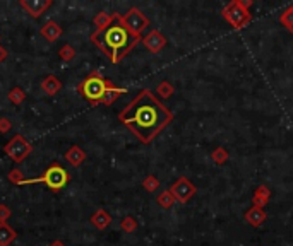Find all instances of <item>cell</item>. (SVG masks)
<instances>
[{
  "instance_id": "cell-1",
  "label": "cell",
  "mask_w": 293,
  "mask_h": 246,
  "mask_svg": "<svg viewBox=\"0 0 293 246\" xmlns=\"http://www.w3.org/2000/svg\"><path fill=\"white\" fill-rule=\"evenodd\" d=\"M173 113L158 96L149 89H142L118 113V122L125 125L142 144L151 142L173 122Z\"/></svg>"
},
{
  "instance_id": "cell-2",
  "label": "cell",
  "mask_w": 293,
  "mask_h": 246,
  "mask_svg": "<svg viewBox=\"0 0 293 246\" xmlns=\"http://www.w3.org/2000/svg\"><path fill=\"white\" fill-rule=\"evenodd\" d=\"M91 41L105 53L111 63H118L129 55V52L136 48L139 41H142V38L130 34L122 24L120 14H115V21L111 22V26L103 31H95L91 34Z\"/></svg>"
},
{
  "instance_id": "cell-3",
  "label": "cell",
  "mask_w": 293,
  "mask_h": 246,
  "mask_svg": "<svg viewBox=\"0 0 293 246\" xmlns=\"http://www.w3.org/2000/svg\"><path fill=\"white\" fill-rule=\"evenodd\" d=\"M254 0H231L221 9V15L233 29H244L250 21L252 14L249 9L252 7Z\"/></svg>"
},
{
  "instance_id": "cell-4",
  "label": "cell",
  "mask_w": 293,
  "mask_h": 246,
  "mask_svg": "<svg viewBox=\"0 0 293 246\" xmlns=\"http://www.w3.org/2000/svg\"><path fill=\"white\" fill-rule=\"evenodd\" d=\"M110 86V80L105 79L98 70H95L77 86V92L83 94L91 105H98V103H101L103 96H105V92Z\"/></svg>"
},
{
  "instance_id": "cell-5",
  "label": "cell",
  "mask_w": 293,
  "mask_h": 246,
  "mask_svg": "<svg viewBox=\"0 0 293 246\" xmlns=\"http://www.w3.org/2000/svg\"><path fill=\"white\" fill-rule=\"evenodd\" d=\"M69 182H71V175H69V173L65 171V169L62 168L60 164L53 163L52 166L46 169V171H45L41 176H38V178H31V180L26 178L24 183H22V184L45 183L46 186L50 188V190L59 191V190H62L64 186H67Z\"/></svg>"
},
{
  "instance_id": "cell-6",
  "label": "cell",
  "mask_w": 293,
  "mask_h": 246,
  "mask_svg": "<svg viewBox=\"0 0 293 246\" xmlns=\"http://www.w3.org/2000/svg\"><path fill=\"white\" fill-rule=\"evenodd\" d=\"M120 21L125 26V29L137 38H142V31L149 28V19L137 7H132V9H129L123 15H120Z\"/></svg>"
},
{
  "instance_id": "cell-7",
  "label": "cell",
  "mask_w": 293,
  "mask_h": 246,
  "mask_svg": "<svg viewBox=\"0 0 293 246\" xmlns=\"http://www.w3.org/2000/svg\"><path fill=\"white\" fill-rule=\"evenodd\" d=\"M3 152H5L14 163H22V161L33 152V145H31L22 135H14L5 145H3Z\"/></svg>"
},
{
  "instance_id": "cell-8",
  "label": "cell",
  "mask_w": 293,
  "mask_h": 246,
  "mask_svg": "<svg viewBox=\"0 0 293 246\" xmlns=\"http://www.w3.org/2000/svg\"><path fill=\"white\" fill-rule=\"evenodd\" d=\"M170 191H172V195L175 197L177 202L180 203H187L189 200L195 195V191H197V188L194 186V184L191 183V180L185 178V176H180L179 180H177L175 183L172 184V186L168 188Z\"/></svg>"
},
{
  "instance_id": "cell-9",
  "label": "cell",
  "mask_w": 293,
  "mask_h": 246,
  "mask_svg": "<svg viewBox=\"0 0 293 246\" xmlns=\"http://www.w3.org/2000/svg\"><path fill=\"white\" fill-rule=\"evenodd\" d=\"M142 45H144L151 53H160L161 50L167 46V38H165V34L161 33V31L153 29L142 38Z\"/></svg>"
},
{
  "instance_id": "cell-10",
  "label": "cell",
  "mask_w": 293,
  "mask_h": 246,
  "mask_svg": "<svg viewBox=\"0 0 293 246\" xmlns=\"http://www.w3.org/2000/svg\"><path fill=\"white\" fill-rule=\"evenodd\" d=\"M19 5L28 12L31 17H40L41 14L52 5V0H21Z\"/></svg>"
},
{
  "instance_id": "cell-11",
  "label": "cell",
  "mask_w": 293,
  "mask_h": 246,
  "mask_svg": "<svg viewBox=\"0 0 293 246\" xmlns=\"http://www.w3.org/2000/svg\"><path fill=\"white\" fill-rule=\"evenodd\" d=\"M244 219H245V222L249 226H252V228H259V226H262L266 222V219H268V214L264 212V209L250 207V209L245 212Z\"/></svg>"
},
{
  "instance_id": "cell-12",
  "label": "cell",
  "mask_w": 293,
  "mask_h": 246,
  "mask_svg": "<svg viewBox=\"0 0 293 246\" xmlns=\"http://www.w3.org/2000/svg\"><path fill=\"white\" fill-rule=\"evenodd\" d=\"M271 195H273L271 190H269L266 184H259V186L256 188V191H254V195H252V207H257V209H264V207L268 205Z\"/></svg>"
},
{
  "instance_id": "cell-13",
  "label": "cell",
  "mask_w": 293,
  "mask_h": 246,
  "mask_svg": "<svg viewBox=\"0 0 293 246\" xmlns=\"http://www.w3.org/2000/svg\"><path fill=\"white\" fill-rule=\"evenodd\" d=\"M65 161L74 168L81 166V164L86 161V151H84L83 147H79V145H72V147L65 152Z\"/></svg>"
},
{
  "instance_id": "cell-14",
  "label": "cell",
  "mask_w": 293,
  "mask_h": 246,
  "mask_svg": "<svg viewBox=\"0 0 293 246\" xmlns=\"http://www.w3.org/2000/svg\"><path fill=\"white\" fill-rule=\"evenodd\" d=\"M91 224L95 226L96 229H99V231H103V229H106L108 226L111 224V215L106 212L105 209H98L95 214L91 215Z\"/></svg>"
},
{
  "instance_id": "cell-15",
  "label": "cell",
  "mask_w": 293,
  "mask_h": 246,
  "mask_svg": "<svg viewBox=\"0 0 293 246\" xmlns=\"http://www.w3.org/2000/svg\"><path fill=\"white\" fill-rule=\"evenodd\" d=\"M41 36L53 43V41H57L62 36V28L55 21H48L41 26Z\"/></svg>"
},
{
  "instance_id": "cell-16",
  "label": "cell",
  "mask_w": 293,
  "mask_h": 246,
  "mask_svg": "<svg viewBox=\"0 0 293 246\" xmlns=\"http://www.w3.org/2000/svg\"><path fill=\"white\" fill-rule=\"evenodd\" d=\"M41 89H43L46 94L50 96H55L57 92L62 89V82L59 77L55 75H46L43 80H41Z\"/></svg>"
},
{
  "instance_id": "cell-17",
  "label": "cell",
  "mask_w": 293,
  "mask_h": 246,
  "mask_svg": "<svg viewBox=\"0 0 293 246\" xmlns=\"http://www.w3.org/2000/svg\"><path fill=\"white\" fill-rule=\"evenodd\" d=\"M15 238H17V233H15L7 222L0 224V246L12 245V241H15Z\"/></svg>"
},
{
  "instance_id": "cell-18",
  "label": "cell",
  "mask_w": 293,
  "mask_h": 246,
  "mask_svg": "<svg viewBox=\"0 0 293 246\" xmlns=\"http://www.w3.org/2000/svg\"><path fill=\"white\" fill-rule=\"evenodd\" d=\"M122 94H127V89H123V87H115L113 84H111V86L106 89L105 96H103L101 103L103 105H106V106H110V105H113V103L117 101Z\"/></svg>"
},
{
  "instance_id": "cell-19",
  "label": "cell",
  "mask_w": 293,
  "mask_h": 246,
  "mask_svg": "<svg viewBox=\"0 0 293 246\" xmlns=\"http://www.w3.org/2000/svg\"><path fill=\"white\" fill-rule=\"evenodd\" d=\"M115 21V14H108V12H98L96 17L93 19V24H95L96 31H103L106 29L108 26H111V22Z\"/></svg>"
},
{
  "instance_id": "cell-20",
  "label": "cell",
  "mask_w": 293,
  "mask_h": 246,
  "mask_svg": "<svg viewBox=\"0 0 293 246\" xmlns=\"http://www.w3.org/2000/svg\"><path fill=\"white\" fill-rule=\"evenodd\" d=\"M156 202H158V205H160L161 209H172V207L175 205L177 200H175V197H173L170 190H163L156 197Z\"/></svg>"
},
{
  "instance_id": "cell-21",
  "label": "cell",
  "mask_w": 293,
  "mask_h": 246,
  "mask_svg": "<svg viewBox=\"0 0 293 246\" xmlns=\"http://www.w3.org/2000/svg\"><path fill=\"white\" fill-rule=\"evenodd\" d=\"M156 94L160 96V98H165V99L172 98V96L175 94V86H173L172 82H168V80H161L156 87Z\"/></svg>"
},
{
  "instance_id": "cell-22",
  "label": "cell",
  "mask_w": 293,
  "mask_h": 246,
  "mask_svg": "<svg viewBox=\"0 0 293 246\" xmlns=\"http://www.w3.org/2000/svg\"><path fill=\"white\" fill-rule=\"evenodd\" d=\"M280 22L285 26V28L288 29V33L293 34V3L292 5H288L287 9L281 12L280 15Z\"/></svg>"
},
{
  "instance_id": "cell-23",
  "label": "cell",
  "mask_w": 293,
  "mask_h": 246,
  "mask_svg": "<svg viewBox=\"0 0 293 246\" xmlns=\"http://www.w3.org/2000/svg\"><path fill=\"white\" fill-rule=\"evenodd\" d=\"M211 159H213V163H216V164H225L226 161L230 159V152L226 151L225 147H216L213 152H211Z\"/></svg>"
},
{
  "instance_id": "cell-24",
  "label": "cell",
  "mask_w": 293,
  "mask_h": 246,
  "mask_svg": "<svg viewBox=\"0 0 293 246\" xmlns=\"http://www.w3.org/2000/svg\"><path fill=\"white\" fill-rule=\"evenodd\" d=\"M142 188H144L146 191H156L158 188H160V180L156 178L154 175H148L144 180H142Z\"/></svg>"
},
{
  "instance_id": "cell-25",
  "label": "cell",
  "mask_w": 293,
  "mask_h": 246,
  "mask_svg": "<svg viewBox=\"0 0 293 246\" xmlns=\"http://www.w3.org/2000/svg\"><path fill=\"white\" fill-rule=\"evenodd\" d=\"M120 229L123 233H134V231L137 229V221L132 215H125L120 221Z\"/></svg>"
},
{
  "instance_id": "cell-26",
  "label": "cell",
  "mask_w": 293,
  "mask_h": 246,
  "mask_svg": "<svg viewBox=\"0 0 293 246\" xmlns=\"http://www.w3.org/2000/svg\"><path fill=\"white\" fill-rule=\"evenodd\" d=\"M26 99V92L21 89V87H12L9 91V101L12 105H21L22 101Z\"/></svg>"
},
{
  "instance_id": "cell-27",
  "label": "cell",
  "mask_w": 293,
  "mask_h": 246,
  "mask_svg": "<svg viewBox=\"0 0 293 246\" xmlns=\"http://www.w3.org/2000/svg\"><path fill=\"white\" fill-rule=\"evenodd\" d=\"M59 55H60V59L64 60V62H72V60L76 59L77 52L74 50V46H72V45H64L60 48Z\"/></svg>"
},
{
  "instance_id": "cell-28",
  "label": "cell",
  "mask_w": 293,
  "mask_h": 246,
  "mask_svg": "<svg viewBox=\"0 0 293 246\" xmlns=\"http://www.w3.org/2000/svg\"><path fill=\"white\" fill-rule=\"evenodd\" d=\"M7 178H9V182L10 183H14V184H22L24 183V175H22V171L21 169H12V171L9 173V175H7Z\"/></svg>"
},
{
  "instance_id": "cell-29",
  "label": "cell",
  "mask_w": 293,
  "mask_h": 246,
  "mask_svg": "<svg viewBox=\"0 0 293 246\" xmlns=\"http://www.w3.org/2000/svg\"><path fill=\"white\" fill-rule=\"evenodd\" d=\"M10 209L7 205H3V203H0V224H3V222H7V219L10 217Z\"/></svg>"
},
{
  "instance_id": "cell-30",
  "label": "cell",
  "mask_w": 293,
  "mask_h": 246,
  "mask_svg": "<svg viewBox=\"0 0 293 246\" xmlns=\"http://www.w3.org/2000/svg\"><path fill=\"white\" fill-rule=\"evenodd\" d=\"M10 128H12V122L5 117L0 118V133H7Z\"/></svg>"
},
{
  "instance_id": "cell-31",
  "label": "cell",
  "mask_w": 293,
  "mask_h": 246,
  "mask_svg": "<svg viewBox=\"0 0 293 246\" xmlns=\"http://www.w3.org/2000/svg\"><path fill=\"white\" fill-rule=\"evenodd\" d=\"M7 57H9V52H7L3 46H0V63H2V62H5Z\"/></svg>"
},
{
  "instance_id": "cell-32",
  "label": "cell",
  "mask_w": 293,
  "mask_h": 246,
  "mask_svg": "<svg viewBox=\"0 0 293 246\" xmlns=\"http://www.w3.org/2000/svg\"><path fill=\"white\" fill-rule=\"evenodd\" d=\"M48 246H65V245H64V241H60V240H55V241H52V243H50Z\"/></svg>"
}]
</instances>
